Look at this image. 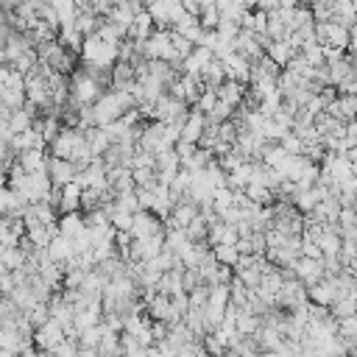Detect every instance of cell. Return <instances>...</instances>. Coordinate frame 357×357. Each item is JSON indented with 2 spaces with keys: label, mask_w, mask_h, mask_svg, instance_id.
Masks as SVG:
<instances>
[{
  "label": "cell",
  "mask_w": 357,
  "mask_h": 357,
  "mask_svg": "<svg viewBox=\"0 0 357 357\" xmlns=\"http://www.w3.org/2000/svg\"><path fill=\"white\" fill-rule=\"evenodd\" d=\"M134 98L131 92H120V89H112V92H100V98L92 103V120L95 126H106L112 120H117L123 112L134 109Z\"/></svg>",
  "instance_id": "6da1fadb"
},
{
  "label": "cell",
  "mask_w": 357,
  "mask_h": 357,
  "mask_svg": "<svg viewBox=\"0 0 357 357\" xmlns=\"http://www.w3.org/2000/svg\"><path fill=\"white\" fill-rule=\"evenodd\" d=\"M78 59L84 61V67H98V70H112V64L117 61V45L103 42L98 33L84 36Z\"/></svg>",
  "instance_id": "7a4b0ae2"
},
{
  "label": "cell",
  "mask_w": 357,
  "mask_h": 357,
  "mask_svg": "<svg viewBox=\"0 0 357 357\" xmlns=\"http://www.w3.org/2000/svg\"><path fill=\"white\" fill-rule=\"evenodd\" d=\"M67 86H70V103H73V106H92V103L100 98V92H103V86H100L84 67L70 73Z\"/></svg>",
  "instance_id": "3957f363"
},
{
  "label": "cell",
  "mask_w": 357,
  "mask_h": 357,
  "mask_svg": "<svg viewBox=\"0 0 357 357\" xmlns=\"http://www.w3.org/2000/svg\"><path fill=\"white\" fill-rule=\"evenodd\" d=\"M312 33H315V42L318 45H329V47H337V50H346L349 42H351V28L335 22V20H326V22H315L312 25Z\"/></svg>",
  "instance_id": "277c9868"
},
{
  "label": "cell",
  "mask_w": 357,
  "mask_h": 357,
  "mask_svg": "<svg viewBox=\"0 0 357 357\" xmlns=\"http://www.w3.org/2000/svg\"><path fill=\"white\" fill-rule=\"evenodd\" d=\"M139 50H142L145 59L167 61L170 53H173V33H170V28H153L151 36L145 42H139Z\"/></svg>",
  "instance_id": "5b68a950"
},
{
  "label": "cell",
  "mask_w": 357,
  "mask_h": 357,
  "mask_svg": "<svg viewBox=\"0 0 357 357\" xmlns=\"http://www.w3.org/2000/svg\"><path fill=\"white\" fill-rule=\"evenodd\" d=\"M184 114H187V103L167 92H162L151 106V120H159V123H178L184 120Z\"/></svg>",
  "instance_id": "8992f818"
},
{
  "label": "cell",
  "mask_w": 357,
  "mask_h": 357,
  "mask_svg": "<svg viewBox=\"0 0 357 357\" xmlns=\"http://www.w3.org/2000/svg\"><path fill=\"white\" fill-rule=\"evenodd\" d=\"M81 142H84V131L70 128V126H61L59 134L47 142V148H50V156H56V159H70L73 151H75V145H81Z\"/></svg>",
  "instance_id": "52a82bcc"
},
{
  "label": "cell",
  "mask_w": 357,
  "mask_h": 357,
  "mask_svg": "<svg viewBox=\"0 0 357 357\" xmlns=\"http://www.w3.org/2000/svg\"><path fill=\"white\" fill-rule=\"evenodd\" d=\"M61 337H64V329H61L53 318H47L42 326H36V329L31 332V343H33V349H39V351H50Z\"/></svg>",
  "instance_id": "ba28073f"
},
{
  "label": "cell",
  "mask_w": 357,
  "mask_h": 357,
  "mask_svg": "<svg viewBox=\"0 0 357 357\" xmlns=\"http://www.w3.org/2000/svg\"><path fill=\"white\" fill-rule=\"evenodd\" d=\"M293 276L304 284V287H310V284H315L321 276H324V268H321V259H312V257H296L293 259Z\"/></svg>",
  "instance_id": "9c48e42d"
},
{
  "label": "cell",
  "mask_w": 357,
  "mask_h": 357,
  "mask_svg": "<svg viewBox=\"0 0 357 357\" xmlns=\"http://www.w3.org/2000/svg\"><path fill=\"white\" fill-rule=\"evenodd\" d=\"M45 251H47V259H50V262H56V265H64V262L75 259L73 240H70V237H64V234L50 237V240H47V245H45Z\"/></svg>",
  "instance_id": "30bf717a"
},
{
  "label": "cell",
  "mask_w": 357,
  "mask_h": 357,
  "mask_svg": "<svg viewBox=\"0 0 357 357\" xmlns=\"http://www.w3.org/2000/svg\"><path fill=\"white\" fill-rule=\"evenodd\" d=\"M204 126H206V117H204L201 112H195V109H187L184 123H181V131H178V139L198 145V139H201V134H204Z\"/></svg>",
  "instance_id": "8fae6325"
},
{
  "label": "cell",
  "mask_w": 357,
  "mask_h": 357,
  "mask_svg": "<svg viewBox=\"0 0 357 357\" xmlns=\"http://www.w3.org/2000/svg\"><path fill=\"white\" fill-rule=\"evenodd\" d=\"M223 70H226V78L229 81H237V84H248V75H251V61L243 59L240 53H229L223 59Z\"/></svg>",
  "instance_id": "7c38bea8"
},
{
  "label": "cell",
  "mask_w": 357,
  "mask_h": 357,
  "mask_svg": "<svg viewBox=\"0 0 357 357\" xmlns=\"http://www.w3.org/2000/svg\"><path fill=\"white\" fill-rule=\"evenodd\" d=\"M75 176V165L70 159H56V156H47V178L53 187H61L67 181H73Z\"/></svg>",
  "instance_id": "4fadbf2b"
},
{
  "label": "cell",
  "mask_w": 357,
  "mask_h": 357,
  "mask_svg": "<svg viewBox=\"0 0 357 357\" xmlns=\"http://www.w3.org/2000/svg\"><path fill=\"white\" fill-rule=\"evenodd\" d=\"M14 162H17L25 173H42V170H47V156H45V151H42V148L20 151V153L14 156Z\"/></svg>",
  "instance_id": "5bb4252c"
},
{
  "label": "cell",
  "mask_w": 357,
  "mask_h": 357,
  "mask_svg": "<svg viewBox=\"0 0 357 357\" xmlns=\"http://www.w3.org/2000/svg\"><path fill=\"white\" fill-rule=\"evenodd\" d=\"M81 209V187L75 181H67L59 187V204H56V212H75Z\"/></svg>",
  "instance_id": "9a60e30c"
},
{
  "label": "cell",
  "mask_w": 357,
  "mask_h": 357,
  "mask_svg": "<svg viewBox=\"0 0 357 357\" xmlns=\"http://www.w3.org/2000/svg\"><path fill=\"white\" fill-rule=\"evenodd\" d=\"M337 212H340L337 195H326V198H321V201L312 206L310 218L318 220V223H337Z\"/></svg>",
  "instance_id": "2e32d148"
},
{
  "label": "cell",
  "mask_w": 357,
  "mask_h": 357,
  "mask_svg": "<svg viewBox=\"0 0 357 357\" xmlns=\"http://www.w3.org/2000/svg\"><path fill=\"white\" fill-rule=\"evenodd\" d=\"M151 31H153V20L148 17L145 8H139V11L134 14L128 31H126V39H131V42H145V39L151 36Z\"/></svg>",
  "instance_id": "e0dca14e"
},
{
  "label": "cell",
  "mask_w": 357,
  "mask_h": 357,
  "mask_svg": "<svg viewBox=\"0 0 357 357\" xmlns=\"http://www.w3.org/2000/svg\"><path fill=\"white\" fill-rule=\"evenodd\" d=\"M215 95H218V100H223V103H229L231 109H237L240 106V100H243V95H245V84H237V81H223L218 89H215Z\"/></svg>",
  "instance_id": "ac0fdd59"
},
{
  "label": "cell",
  "mask_w": 357,
  "mask_h": 357,
  "mask_svg": "<svg viewBox=\"0 0 357 357\" xmlns=\"http://www.w3.org/2000/svg\"><path fill=\"white\" fill-rule=\"evenodd\" d=\"M56 226H59V234L64 237H75L81 229H84V215L75 209V212H61L56 218Z\"/></svg>",
  "instance_id": "d6986e66"
},
{
  "label": "cell",
  "mask_w": 357,
  "mask_h": 357,
  "mask_svg": "<svg viewBox=\"0 0 357 357\" xmlns=\"http://www.w3.org/2000/svg\"><path fill=\"white\" fill-rule=\"evenodd\" d=\"M100 20H103V17H98V14L89 8V11H78V14L73 17V25H75V31H78L81 36H92V33H98Z\"/></svg>",
  "instance_id": "ffe728a7"
},
{
  "label": "cell",
  "mask_w": 357,
  "mask_h": 357,
  "mask_svg": "<svg viewBox=\"0 0 357 357\" xmlns=\"http://www.w3.org/2000/svg\"><path fill=\"white\" fill-rule=\"evenodd\" d=\"M265 56H268L276 67H284V64L290 61V56H296V53L290 50V45H287L284 39H271V42L265 45Z\"/></svg>",
  "instance_id": "44dd1931"
},
{
  "label": "cell",
  "mask_w": 357,
  "mask_h": 357,
  "mask_svg": "<svg viewBox=\"0 0 357 357\" xmlns=\"http://www.w3.org/2000/svg\"><path fill=\"white\" fill-rule=\"evenodd\" d=\"M223 81H226V70H223V61L212 56V61H209V64L204 67V73H201V84H204V86H209V89H218Z\"/></svg>",
  "instance_id": "7402d4cb"
},
{
  "label": "cell",
  "mask_w": 357,
  "mask_h": 357,
  "mask_svg": "<svg viewBox=\"0 0 357 357\" xmlns=\"http://www.w3.org/2000/svg\"><path fill=\"white\" fill-rule=\"evenodd\" d=\"M56 42H59V45H64L67 50H73V53L78 56L84 36L75 31V25H73V22H61V25H59V39H56Z\"/></svg>",
  "instance_id": "603a6c76"
},
{
  "label": "cell",
  "mask_w": 357,
  "mask_h": 357,
  "mask_svg": "<svg viewBox=\"0 0 357 357\" xmlns=\"http://www.w3.org/2000/svg\"><path fill=\"white\" fill-rule=\"evenodd\" d=\"M25 259H28V254H25L20 245H3V248H0V262H3L8 271L22 268V265H25Z\"/></svg>",
  "instance_id": "cb8c5ba5"
},
{
  "label": "cell",
  "mask_w": 357,
  "mask_h": 357,
  "mask_svg": "<svg viewBox=\"0 0 357 357\" xmlns=\"http://www.w3.org/2000/svg\"><path fill=\"white\" fill-rule=\"evenodd\" d=\"M98 36L103 39V42H109V45H120L123 39H126V28H120L117 22H112V20H100V28H98Z\"/></svg>",
  "instance_id": "d4e9b609"
},
{
  "label": "cell",
  "mask_w": 357,
  "mask_h": 357,
  "mask_svg": "<svg viewBox=\"0 0 357 357\" xmlns=\"http://www.w3.org/2000/svg\"><path fill=\"white\" fill-rule=\"evenodd\" d=\"M206 229H209V223H206L201 215H195V218L184 226V231H187L190 243H206Z\"/></svg>",
  "instance_id": "484cf974"
},
{
  "label": "cell",
  "mask_w": 357,
  "mask_h": 357,
  "mask_svg": "<svg viewBox=\"0 0 357 357\" xmlns=\"http://www.w3.org/2000/svg\"><path fill=\"white\" fill-rule=\"evenodd\" d=\"M209 251H212V257L218 259V265H234L237 259H240V254H237V248L234 245H223V243H218V245H209Z\"/></svg>",
  "instance_id": "4316f807"
},
{
  "label": "cell",
  "mask_w": 357,
  "mask_h": 357,
  "mask_svg": "<svg viewBox=\"0 0 357 357\" xmlns=\"http://www.w3.org/2000/svg\"><path fill=\"white\" fill-rule=\"evenodd\" d=\"M218 103V95H215V89H209V86H204L201 92H198V98H195V103H192V109L195 112H201L204 117L209 114V109Z\"/></svg>",
  "instance_id": "83f0119b"
},
{
  "label": "cell",
  "mask_w": 357,
  "mask_h": 357,
  "mask_svg": "<svg viewBox=\"0 0 357 357\" xmlns=\"http://www.w3.org/2000/svg\"><path fill=\"white\" fill-rule=\"evenodd\" d=\"M310 14H312V22L332 20V0H312L310 3Z\"/></svg>",
  "instance_id": "f1b7e54d"
},
{
  "label": "cell",
  "mask_w": 357,
  "mask_h": 357,
  "mask_svg": "<svg viewBox=\"0 0 357 357\" xmlns=\"http://www.w3.org/2000/svg\"><path fill=\"white\" fill-rule=\"evenodd\" d=\"M131 181H134V187H153L156 173H153V167H131Z\"/></svg>",
  "instance_id": "f546056e"
},
{
  "label": "cell",
  "mask_w": 357,
  "mask_h": 357,
  "mask_svg": "<svg viewBox=\"0 0 357 357\" xmlns=\"http://www.w3.org/2000/svg\"><path fill=\"white\" fill-rule=\"evenodd\" d=\"M218 20H220V14H218V8H215V3H209V6H201V14H198V22H201V28H204V31H212V28L218 25Z\"/></svg>",
  "instance_id": "4dcf8cb0"
},
{
  "label": "cell",
  "mask_w": 357,
  "mask_h": 357,
  "mask_svg": "<svg viewBox=\"0 0 357 357\" xmlns=\"http://www.w3.org/2000/svg\"><path fill=\"white\" fill-rule=\"evenodd\" d=\"M206 296H209V284H206V282H201L198 287H192V290L187 293V301H190V307L204 310V307H206Z\"/></svg>",
  "instance_id": "1f68e13d"
},
{
  "label": "cell",
  "mask_w": 357,
  "mask_h": 357,
  "mask_svg": "<svg viewBox=\"0 0 357 357\" xmlns=\"http://www.w3.org/2000/svg\"><path fill=\"white\" fill-rule=\"evenodd\" d=\"M231 112H234V109H231L229 103H223V100H218V103H215V106L209 109V114H206V123H215V126H218V123H223V120H229V117H231Z\"/></svg>",
  "instance_id": "d6a6232c"
},
{
  "label": "cell",
  "mask_w": 357,
  "mask_h": 357,
  "mask_svg": "<svg viewBox=\"0 0 357 357\" xmlns=\"http://www.w3.org/2000/svg\"><path fill=\"white\" fill-rule=\"evenodd\" d=\"M75 351H78V340H73V337H61V340L50 349L53 357H75Z\"/></svg>",
  "instance_id": "836d02e7"
},
{
  "label": "cell",
  "mask_w": 357,
  "mask_h": 357,
  "mask_svg": "<svg viewBox=\"0 0 357 357\" xmlns=\"http://www.w3.org/2000/svg\"><path fill=\"white\" fill-rule=\"evenodd\" d=\"M279 145L284 148V153H301V148H304V142L293 134V131H287V134H282V139H279Z\"/></svg>",
  "instance_id": "e575fe53"
},
{
  "label": "cell",
  "mask_w": 357,
  "mask_h": 357,
  "mask_svg": "<svg viewBox=\"0 0 357 357\" xmlns=\"http://www.w3.org/2000/svg\"><path fill=\"white\" fill-rule=\"evenodd\" d=\"M201 284V276H198V271L195 268H184L181 271V290H192V287H198Z\"/></svg>",
  "instance_id": "d590c367"
},
{
  "label": "cell",
  "mask_w": 357,
  "mask_h": 357,
  "mask_svg": "<svg viewBox=\"0 0 357 357\" xmlns=\"http://www.w3.org/2000/svg\"><path fill=\"white\" fill-rule=\"evenodd\" d=\"M354 223H357L354 206H340V212H337V226H340V229H354Z\"/></svg>",
  "instance_id": "8d00e7d4"
},
{
  "label": "cell",
  "mask_w": 357,
  "mask_h": 357,
  "mask_svg": "<svg viewBox=\"0 0 357 357\" xmlns=\"http://www.w3.org/2000/svg\"><path fill=\"white\" fill-rule=\"evenodd\" d=\"M195 148H198L195 142H184V139H178V142L173 145V151H176V156H178V162H181V159H187V156H190V153H192Z\"/></svg>",
  "instance_id": "74e56055"
},
{
  "label": "cell",
  "mask_w": 357,
  "mask_h": 357,
  "mask_svg": "<svg viewBox=\"0 0 357 357\" xmlns=\"http://www.w3.org/2000/svg\"><path fill=\"white\" fill-rule=\"evenodd\" d=\"M86 3H89V8H92L98 17H106V11H109L117 0H86Z\"/></svg>",
  "instance_id": "f35d334b"
},
{
  "label": "cell",
  "mask_w": 357,
  "mask_h": 357,
  "mask_svg": "<svg viewBox=\"0 0 357 357\" xmlns=\"http://www.w3.org/2000/svg\"><path fill=\"white\" fill-rule=\"evenodd\" d=\"M276 6H279V0H254V8H262V11H271Z\"/></svg>",
  "instance_id": "ab89813d"
},
{
  "label": "cell",
  "mask_w": 357,
  "mask_h": 357,
  "mask_svg": "<svg viewBox=\"0 0 357 357\" xmlns=\"http://www.w3.org/2000/svg\"><path fill=\"white\" fill-rule=\"evenodd\" d=\"M0 357H20V354H14V351H8V349H0Z\"/></svg>",
  "instance_id": "60d3db41"
},
{
  "label": "cell",
  "mask_w": 357,
  "mask_h": 357,
  "mask_svg": "<svg viewBox=\"0 0 357 357\" xmlns=\"http://www.w3.org/2000/svg\"><path fill=\"white\" fill-rule=\"evenodd\" d=\"M134 3H137V6H145V3H148V0H134Z\"/></svg>",
  "instance_id": "b9f144b4"
}]
</instances>
